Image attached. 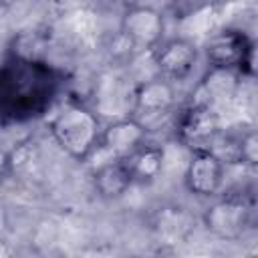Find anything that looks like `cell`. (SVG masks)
<instances>
[{"instance_id":"obj_1","label":"cell","mask_w":258,"mask_h":258,"mask_svg":"<svg viewBox=\"0 0 258 258\" xmlns=\"http://www.w3.org/2000/svg\"><path fill=\"white\" fill-rule=\"evenodd\" d=\"M99 117L79 103L62 105L48 121V131L56 145L75 161H87L99 147L101 137Z\"/></svg>"},{"instance_id":"obj_2","label":"cell","mask_w":258,"mask_h":258,"mask_svg":"<svg viewBox=\"0 0 258 258\" xmlns=\"http://www.w3.org/2000/svg\"><path fill=\"white\" fill-rule=\"evenodd\" d=\"M204 52L210 69H230L244 77H254L256 73V44L242 30L226 28L216 32L206 42Z\"/></svg>"},{"instance_id":"obj_3","label":"cell","mask_w":258,"mask_h":258,"mask_svg":"<svg viewBox=\"0 0 258 258\" xmlns=\"http://www.w3.org/2000/svg\"><path fill=\"white\" fill-rule=\"evenodd\" d=\"M204 228L220 240H240L252 222L250 206L236 196L212 202L202 214Z\"/></svg>"},{"instance_id":"obj_4","label":"cell","mask_w":258,"mask_h":258,"mask_svg":"<svg viewBox=\"0 0 258 258\" xmlns=\"http://www.w3.org/2000/svg\"><path fill=\"white\" fill-rule=\"evenodd\" d=\"M189 159L183 171V183L189 194L196 198H214L224 185L226 163L210 149L198 147L189 149Z\"/></svg>"},{"instance_id":"obj_5","label":"cell","mask_w":258,"mask_h":258,"mask_svg":"<svg viewBox=\"0 0 258 258\" xmlns=\"http://www.w3.org/2000/svg\"><path fill=\"white\" fill-rule=\"evenodd\" d=\"M165 18L151 6H129L121 16V36L129 42V46L153 50L161 42Z\"/></svg>"},{"instance_id":"obj_6","label":"cell","mask_w":258,"mask_h":258,"mask_svg":"<svg viewBox=\"0 0 258 258\" xmlns=\"http://www.w3.org/2000/svg\"><path fill=\"white\" fill-rule=\"evenodd\" d=\"M220 135V115L210 103L189 105L177 121V139L189 147H212Z\"/></svg>"},{"instance_id":"obj_7","label":"cell","mask_w":258,"mask_h":258,"mask_svg":"<svg viewBox=\"0 0 258 258\" xmlns=\"http://www.w3.org/2000/svg\"><path fill=\"white\" fill-rule=\"evenodd\" d=\"M200 58L198 46L181 36L169 38L153 48V64L159 73V77L167 81H183L187 79Z\"/></svg>"},{"instance_id":"obj_8","label":"cell","mask_w":258,"mask_h":258,"mask_svg":"<svg viewBox=\"0 0 258 258\" xmlns=\"http://www.w3.org/2000/svg\"><path fill=\"white\" fill-rule=\"evenodd\" d=\"M175 105V87L171 81L163 77H155L149 81H141L133 93V111L137 113V121L145 117V127L151 121L167 115Z\"/></svg>"},{"instance_id":"obj_9","label":"cell","mask_w":258,"mask_h":258,"mask_svg":"<svg viewBox=\"0 0 258 258\" xmlns=\"http://www.w3.org/2000/svg\"><path fill=\"white\" fill-rule=\"evenodd\" d=\"M147 139V127L135 117L119 119L101 129L99 147L107 151L111 159H125L137 151Z\"/></svg>"},{"instance_id":"obj_10","label":"cell","mask_w":258,"mask_h":258,"mask_svg":"<svg viewBox=\"0 0 258 258\" xmlns=\"http://www.w3.org/2000/svg\"><path fill=\"white\" fill-rule=\"evenodd\" d=\"M135 183L125 159H107L93 171V187L103 200H117Z\"/></svg>"},{"instance_id":"obj_11","label":"cell","mask_w":258,"mask_h":258,"mask_svg":"<svg viewBox=\"0 0 258 258\" xmlns=\"http://www.w3.org/2000/svg\"><path fill=\"white\" fill-rule=\"evenodd\" d=\"M125 161L131 169L135 183H145V181H153L161 173L163 161H165V151L159 145L143 143L137 151H133L129 157H125Z\"/></svg>"},{"instance_id":"obj_12","label":"cell","mask_w":258,"mask_h":258,"mask_svg":"<svg viewBox=\"0 0 258 258\" xmlns=\"http://www.w3.org/2000/svg\"><path fill=\"white\" fill-rule=\"evenodd\" d=\"M236 163L254 167L258 163V135L254 129L242 133L236 139Z\"/></svg>"},{"instance_id":"obj_13","label":"cell","mask_w":258,"mask_h":258,"mask_svg":"<svg viewBox=\"0 0 258 258\" xmlns=\"http://www.w3.org/2000/svg\"><path fill=\"white\" fill-rule=\"evenodd\" d=\"M10 169H12V155H10V151L6 147L0 145V183L8 177Z\"/></svg>"},{"instance_id":"obj_14","label":"cell","mask_w":258,"mask_h":258,"mask_svg":"<svg viewBox=\"0 0 258 258\" xmlns=\"http://www.w3.org/2000/svg\"><path fill=\"white\" fill-rule=\"evenodd\" d=\"M208 0H171V4L177 8V10H185V12H189V10H196V8H200L202 4H206Z\"/></svg>"}]
</instances>
